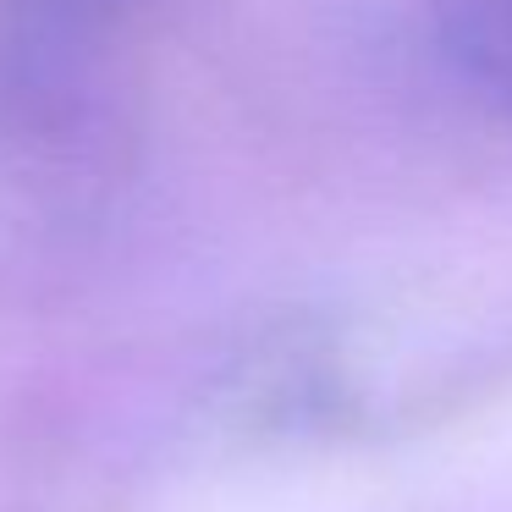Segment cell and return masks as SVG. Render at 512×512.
<instances>
[{"instance_id": "1", "label": "cell", "mask_w": 512, "mask_h": 512, "mask_svg": "<svg viewBox=\"0 0 512 512\" xmlns=\"http://www.w3.org/2000/svg\"><path fill=\"white\" fill-rule=\"evenodd\" d=\"M144 12L149 0H0V127L50 133L83 116Z\"/></svg>"}, {"instance_id": "2", "label": "cell", "mask_w": 512, "mask_h": 512, "mask_svg": "<svg viewBox=\"0 0 512 512\" xmlns=\"http://www.w3.org/2000/svg\"><path fill=\"white\" fill-rule=\"evenodd\" d=\"M446 56L512 122V0H430Z\"/></svg>"}]
</instances>
